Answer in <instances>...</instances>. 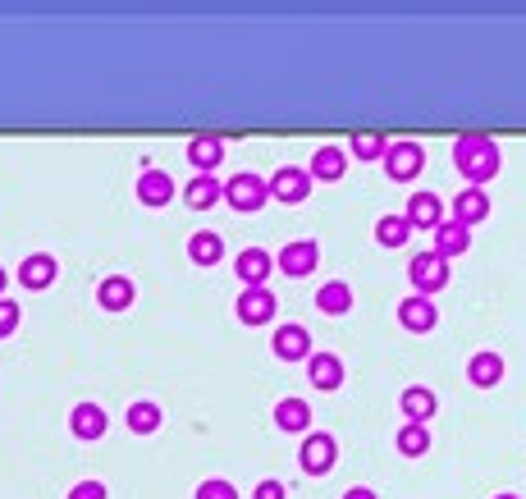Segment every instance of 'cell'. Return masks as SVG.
<instances>
[{
	"instance_id": "3957f363",
	"label": "cell",
	"mask_w": 526,
	"mask_h": 499,
	"mask_svg": "<svg viewBox=\"0 0 526 499\" xmlns=\"http://www.w3.org/2000/svg\"><path fill=\"white\" fill-rule=\"evenodd\" d=\"M225 202L238 211V216H252V211H261L270 202V188H266L261 174L243 170V174H234V179L225 184Z\"/></svg>"
},
{
	"instance_id": "f546056e",
	"label": "cell",
	"mask_w": 526,
	"mask_h": 499,
	"mask_svg": "<svg viewBox=\"0 0 526 499\" xmlns=\"http://www.w3.org/2000/svg\"><path fill=\"white\" fill-rule=\"evenodd\" d=\"M408 239H412L408 216H380L376 220V243L380 248H403Z\"/></svg>"
},
{
	"instance_id": "d4e9b609",
	"label": "cell",
	"mask_w": 526,
	"mask_h": 499,
	"mask_svg": "<svg viewBox=\"0 0 526 499\" xmlns=\"http://www.w3.org/2000/svg\"><path fill=\"white\" fill-rule=\"evenodd\" d=\"M467 380H472L476 390H494V385L504 380V358H499V353H472Z\"/></svg>"
},
{
	"instance_id": "e0dca14e",
	"label": "cell",
	"mask_w": 526,
	"mask_h": 499,
	"mask_svg": "<svg viewBox=\"0 0 526 499\" xmlns=\"http://www.w3.org/2000/svg\"><path fill=\"white\" fill-rule=\"evenodd\" d=\"M69 431H74V440H101L110 431L106 408L101 403H78L74 413H69Z\"/></svg>"
},
{
	"instance_id": "8fae6325",
	"label": "cell",
	"mask_w": 526,
	"mask_h": 499,
	"mask_svg": "<svg viewBox=\"0 0 526 499\" xmlns=\"http://www.w3.org/2000/svg\"><path fill=\"white\" fill-rule=\"evenodd\" d=\"M55 280H60V261H55L51 252H33V257L19 261V284H23L28 293L51 289Z\"/></svg>"
},
{
	"instance_id": "6da1fadb",
	"label": "cell",
	"mask_w": 526,
	"mask_h": 499,
	"mask_svg": "<svg viewBox=\"0 0 526 499\" xmlns=\"http://www.w3.org/2000/svg\"><path fill=\"white\" fill-rule=\"evenodd\" d=\"M453 161H458L467 188H481V184H490L494 174H499L504 156H499V147H494L485 133H462V138L453 142Z\"/></svg>"
},
{
	"instance_id": "603a6c76",
	"label": "cell",
	"mask_w": 526,
	"mask_h": 499,
	"mask_svg": "<svg viewBox=\"0 0 526 499\" xmlns=\"http://www.w3.org/2000/svg\"><path fill=\"white\" fill-rule=\"evenodd\" d=\"M220 197H225V184H220L215 174H193L188 188H183V202H188L193 211H211Z\"/></svg>"
},
{
	"instance_id": "ffe728a7",
	"label": "cell",
	"mask_w": 526,
	"mask_h": 499,
	"mask_svg": "<svg viewBox=\"0 0 526 499\" xmlns=\"http://www.w3.org/2000/svg\"><path fill=\"white\" fill-rule=\"evenodd\" d=\"M275 426H280V431H293V435H307L312 431V403L298 399V394L280 399L275 403Z\"/></svg>"
},
{
	"instance_id": "7c38bea8",
	"label": "cell",
	"mask_w": 526,
	"mask_h": 499,
	"mask_svg": "<svg viewBox=\"0 0 526 499\" xmlns=\"http://www.w3.org/2000/svg\"><path fill=\"white\" fill-rule=\"evenodd\" d=\"M485 216H490V193H485V188H462V193L453 197V207H449L453 225L472 229V225H481Z\"/></svg>"
},
{
	"instance_id": "52a82bcc",
	"label": "cell",
	"mask_w": 526,
	"mask_h": 499,
	"mask_svg": "<svg viewBox=\"0 0 526 499\" xmlns=\"http://www.w3.org/2000/svg\"><path fill=\"white\" fill-rule=\"evenodd\" d=\"M133 193H138V202L142 207H170L174 202V193H179V184H174L170 179V170H156V165H142V174H138V188H133Z\"/></svg>"
},
{
	"instance_id": "d590c367",
	"label": "cell",
	"mask_w": 526,
	"mask_h": 499,
	"mask_svg": "<svg viewBox=\"0 0 526 499\" xmlns=\"http://www.w3.org/2000/svg\"><path fill=\"white\" fill-rule=\"evenodd\" d=\"M344 499H380V495H376L371 486H348V490H344Z\"/></svg>"
},
{
	"instance_id": "277c9868",
	"label": "cell",
	"mask_w": 526,
	"mask_h": 499,
	"mask_svg": "<svg viewBox=\"0 0 526 499\" xmlns=\"http://www.w3.org/2000/svg\"><path fill=\"white\" fill-rule=\"evenodd\" d=\"M408 280L421 298H435V293L449 284V261H444L440 252H417V257L408 261Z\"/></svg>"
},
{
	"instance_id": "7a4b0ae2",
	"label": "cell",
	"mask_w": 526,
	"mask_h": 499,
	"mask_svg": "<svg viewBox=\"0 0 526 499\" xmlns=\"http://www.w3.org/2000/svg\"><path fill=\"white\" fill-rule=\"evenodd\" d=\"M334 463H339V445H334L330 431H307L298 445V467L307 472V477H325V472H334Z\"/></svg>"
},
{
	"instance_id": "8d00e7d4",
	"label": "cell",
	"mask_w": 526,
	"mask_h": 499,
	"mask_svg": "<svg viewBox=\"0 0 526 499\" xmlns=\"http://www.w3.org/2000/svg\"><path fill=\"white\" fill-rule=\"evenodd\" d=\"M5 284H10V275H5V266H0V298H5Z\"/></svg>"
},
{
	"instance_id": "5b68a950",
	"label": "cell",
	"mask_w": 526,
	"mask_h": 499,
	"mask_svg": "<svg viewBox=\"0 0 526 499\" xmlns=\"http://www.w3.org/2000/svg\"><path fill=\"white\" fill-rule=\"evenodd\" d=\"M385 170L394 184H412L421 170H426V152H421V142H389L385 147Z\"/></svg>"
},
{
	"instance_id": "1f68e13d",
	"label": "cell",
	"mask_w": 526,
	"mask_h": 499,
	"mask_svg": "<svg viewBox=\"0 0 526 499\" xmlns=\"http://www.w3.org/2000/svg\"><path fill=\"white\" fill-rule=\"evenodd\" d=\"M19 321H23V307L10 303V298H0V339H10L19 330Z\"/></svg>"
},
{
	"instance_id": "74e56055",
	"label": "cell",
	"mask_w": 526,
	"mask_h": 499,
	"mask_svg": "<svg viewBox=\"0 0 526 499\" xmlns=\"http://www.w3.org/2000/svg\"><path fill=\"white\" fill-rule=\"evenodd\" d=\"M494 499H517V495H494Z\"/></svg>"
},
{
	"instance_id": "484cf974",
	"label": "cell",
	"mask_w": 526,
	"mask_h": 499,
	"mask_svg": "<svg viewBox=\"0 0 526 499\" xmlns=\"http://www.w3.org/2000/svg\"><path fill=\"white\" fill-rule=\"evenodd\" d=\"M472 248V229H462V225H453V220H444L440 229H435V252H440L444 261H453V257H462V252Z\"/></svg>"
},
{
	"instance_id": "2e32d148",
	"label": "cell",
	"mask_w": 526,
	"mask_h": 499,
	"mask_svg": "<svg viewBox=\"0 0 526 499\" xmlns=\"http://www.w3.org/2000/svg\"><path fill=\"white\" fill-rule=\"evenodd\" d=\"M435 408H440V399H435V390H426V385H408V390L398 394V413L408 417L412 426H426L430 417H435Z\"/></svg>"
},
{
	"instance_id": "ba28073f",
	"label": "cell",
	"mask_w": 526,
	"mask_h": 499,
	"mask_svg": "<svg viewBox=\"0 0 526 499\" xmlns=\"http://www.w3.org/2000/svg\"><path fill=\"white\" fill-rule=\"evenodd\" d=\"M398 326L408 330V335H426V330L440 326V307L421 298V293H408L403 303H398Z\"/></svg>"
},
{
	"instance_id": "5bb4252c",
	"label": "cell",
	"mask_w": 526,
	"mask_h": 499,
	"mask_svg": "<svg viewBox=\"0 0 526 499\" xmlns=\"http://www.w3.org/2000/svg\"><path fill=\"white\" fill-rule=\"evenodd\" d=\"M238 321H243V326H270V321H275V293L243 289L238 293Z\"/></svg>"
},
{
	"instance_id": "d6986e66",
	"label": "cell",
	"mask_w": 526,
	"mask_h": 499,
	"mask_svg": "<svg viewBox=\"0 0 526 499\" xmlns=\"http://www.w3.org/2000/svg\"><path fill=\"white\" fill-rule=\"evenodd\" d=\"M225 161V138H215V133H197L188 142V165L197 174H215V165Z\"/></svg>"
},
{
	"instance_id": "30bf717a",
	"label": "cell",
	"mask_w": 526,
	"mask_h": 499,
	"mask_svg": "<svg viewBox=\"0 0 526 499\" xmlns=\"http://www.w3.org/2000/svg\"><path fill=\"white\" fill-rule=\"evenodd\" d=\"M270 348H275L280 362H307L312 358V335H307V326H298V321H284V326L275 330V339H270Z\"/></svg>"
},
{
	"instance_id": "9c48e42d",
	"label": "cell",
	"mask_w": 526,
	"mask_h": 499,
	"mask_svg": "<svg viewBox=\"0 0 526 499\" xmlns=\"http://www.w3.org/2000/svg\"><path fill=\"white\" fill-rule=\"evenodd\" d=\"M316 266H321V248H316L312 239L289 243V248H280V257H275V271H284L289 280H302V275H312Z\"/></svg>"
},
{
	"instance_id": "e575fe53",
	"label": "cell",
	"mask_w": 526,
	"mask_h": 499,
	"mask_svg": "<svg viewBox=\"0 0 526 499\" xmlns=\"http://www.w3.org/2000/svg\"><path fill=\"white\" fill-rule=\"evenodd\" d=\"M252 499H289V490H284V481H257Z\"/></svg>"
},
{
	"instance_id": "f1b7e54d",
	"label": "cell",
	"mask_w": 526,
	"mask_h": 499,
	"mask_svg": "<svg viewBox=\"0 0 526 499\" xmlns=\"http://www.w3.org/2000/svg\"><path fill=\"white\" fill-rule=\"evenodd\" d=\"M394 445H398V454L403 458H421V454H430V431L426 426L403 422L398 426V435H394Z\"/></svg>"
},
{
	"instance_id": "cb8c5ba5",
	"label": "cell",
	"mask_w": 526,
	"mask_h": 499,
	"mask_svg": "<svg viewBox=\"0 0 526 499\" xmlns=\"http://www.w3.org/2000/svg\"><path fill=\"white\" fill-rule=\"evenodd\" d=\"M220 257H225V239H220L215 229H197L193 239H188V261H193V266H206V271H211V266H220Z\"/></svg>"
},
{
	"instance_id": "4fadbf2b",
	"label": "cell",
	"mask_w": 526,
	"mask_h": 499,
	"mask_svg": "<svg viewBox=\"0 0 526 499\" xmlns=\"http://www.w3.org/2000/svg\"><path fill=\"white\" fill-rule=\"evenodd\" d=\"M234 271H238V280H243V289H266L270 271H275V257H270L266 248H243L234 261Z\"/></svg>"
},
{
	"instance_id": "836d02e7",
	"label": "cell",
	"mask_w": 526,
	"mask_h": 499,
	"mask_svg": "<svg viewBox=\"0 0 526 499\" xmlns=\"http://www.w3.org/2000/svg\"><path fill=\"white\" fill-rule=\"evenodd\" d=\"M65 499H110V490L101 481H78V486H69Z\"/></svg>"
},
{
	"instance_id": "9a60e30c",
	"label": "cell",
	"mask_w": 526,
	"mask_h": 499,
	"mask_svg": "<svg viewBox=\"0 0 526 499\" xmlns=\"http://www.w3.org/2000/svg\"><path fill=\"white\" fill-rule=\"evenodd\" d=\"M97 303L106 307V312H129V307L138 303V284H133L129 275H106V280L97 284Z\"/></svg>"
},
{
	"instance_id": "4316f807",
	"label": "cell",
	"mask_w": 526,
	"mask_h": 499,
	"mask_svg": "<svg viewBox=\"0 0 526 499\" xmlns=\"http://www.w3.org/2000/svg\"><path fill=\"white\" fill-rule=\"evenodd\" d=\"M124 422H129L133 435H156V431H161V422H165V413L151 399H138L129 413H124Z\"/></svg>"
},
{
	"instance_id": "8992f818",
	"label": "cell",
	"mask_w": 526,
	"mask_h": 499,
	"mask_svg": "<svg viewBox=\"0 0 526 499\" xmlns=\"http://www.w3.org/2000/svg\"><path fill=\"white\" fill-rule=\"evenodd\" d=\"M266 188H270V202L298 207V202H307V193H312V174L298 170V165H280V170L266 179Z\"/></svg>"
},
{
	"instance_id": "44dd1931",
	"label": "cell",
	"mask_w": 526,
	"mask_h": 499,
	"mask_svg": "<svg viewBox=\"0 0 526 499\" xmlns=\"http://www.w3.org/2000/svg\"><path fill=\"white\" fill-rule=\"evenodd\" d=\"M403 216H408L412 229H440L444 225V202L435 193H412Z\"/></svg>"
},
{
	"instance_id": "4dcf8cb0",
	"label": "cell",
	"mask_w": 526,
	"mask_h": 499,
	"mask_svg": "<svg viewBox=\"0 0 526 499\" xmlns=\"http://www.w3.org/2000/svg\"><path fill=\"white\" fill-rule=\"evenodd\" d=\"M385 147H389V142L380 138V133H371V129L353 133V156H357V161H385Z\"/></svg>"
},
{
	"instance_id": "ac0fdd59",
	"label": "cell",
	"mask_w": 526,
	"mask_h": 499,
	"mask_svg": "<svg viewBox=\"0 0 526 499\" xmlns=\"http://www.w3.org/2000/svg\"><path fill=\"white\" fill-rule=\"evenodd\" d=\"M307 174H312V184H339L348 174V152L344 147H316Z\"/></svg>"
},
{
	"instance_id": "83f0119b",
	"label": "cell",
	"mask_w": 526,
	"mask_h": 499,
	"mask_svg": "<svg viewBox=\"0 0 526 499\" xmlns=\"http://www.w3.org/2000/svg\"><path fill=\"white\" fill-rule=\"evenodd\" d=\"M316 307H321L325 316H344L348 307H353V289H348L344 280H330L316 289Z\"/></svg>"
},
{
	"instance_id": "7402d4cb",
	"label": "cell",
	"mask_w": 526,
	"mask_h": 499,
	"mask_svg": "<svg viewBox=\"0 0 526 499\" xmlns=\"http://www.w3.org/2000/svg\"><path fill=\"white\" fill-rule=\"evenodd\" d=\"M307 380L325 394L339 390V385H344V362L334 358V353H312V358H307Z\"/></svg>"
},
{
	"instance_id": "d6a6232c",
	"label": "cell",
	"mask_w": 526,
	"mask_h": 499,
	"mask_svg": "<svg viewBox=\"0 0 526 499\" xmlns=\"http://www.w3.org/2000/svg\"><path fill=\"white\" fill-rule=\"evenodd\" d=\"M193 499H238V486H229V481L211 477V481H202V486H197Z\"/></svg>"
}]
</instances>
